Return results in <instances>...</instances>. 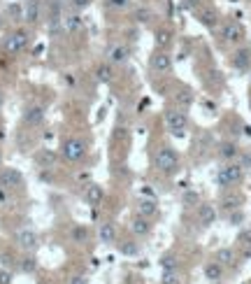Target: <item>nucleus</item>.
Instances as JSON below:
<instances>
[{"label": "nucleus", "instance_id": "obj_33", "mask_svg": "<svg viewBox=\"0 0 251 284\" xmlns=\"http://www.w3.org/2000/svg\"><path fill=\"white\" fill-rule=\"evenodd\" d=\"M133 19H135L137 23H149L153 19V12L149 10V7H137V10L133 12Z\"/></svg>", "mask_w": 251, "mask_h": 284}, {"label": "nucleus", "instance_id": "obj_27", "mask_svg": "<svg viewBox=\"0 0 251 284\" xmlns=\"http://www.w3.org/2000/svg\"><path fill=\"white\" fill-rule=\"evenodd\" d=\"M191 105H193V93H191V89H177V93H175V107L189 109Z\"/></svg>", "mask_w": 251, "mask_h": 284}, {"label": "nucleus", "instance_id": "obj_23", "mask_svg": "<svg viewBox=\"0 0 251 284\" xmlns=\"http://www.w3.org/2000/svg\"><path fill=\"white\" fill-rule=\"evenodd\" d=\"M17 266L23 275H33V273H38L40 261H38V257H35V251H23V257L17 261Z\"/></svg>", "mask_w": 251, "mask_h": 284}, {"label": "nucleus", "instance_id": "obj_17", "mask_svg": "<svg viewBox=\"0 0 251 284\" xmlns=\"http://www.w3.org/2000/svg\"><path fill=\"white\" fill-rule=\"evenodd\" d=\"M82 198H84V203H86V205L98 208V205H103V201H105V189L100 184H96V182H93V184H86Z\"/></svg>", "mask_w": 251, "mask_h": 284}, {"label": "nucleus", "instance_id": "obj_18", "mask_svg": "<svg viewBox=\"0 0 251 284\" xmlns=\"http://www.w3.org/2000/svg\"><path fill=\"white\" fill-rule=\"evenodd\" d=\"M216 217L218 214H216V208H214V205H209V203H200V205H198L196 219L202 229H209V226L216 221Z\"/></svg>", "mask_w": 251, "mask_h": 284}, {"label": "nucleus", "instance_id": "obj_13", "mask_svg": "<svg viewBox=\"0 0 251 284\" xmlns=\"http://www.w3.org/2000/svg\"><path fill=\"white\" fill-rule=\"evenodd\" d=\"M23 184V175L19 168H0V186L3 189H17Z\"/></svg>", "mask_w": 251, "mask_h": 284}, {"label": "nucleus", "instance_id": "obj_32", "mask_svg": "<svg viewBox=\"0 0 251 284\" xmlns=\"http://www.w3.org/2000/svg\"><path fill=\"white\" fill-rule=\"evenodd\" d=\"M237 242H240V247H244L246 249V257H251V226H244V229L240 231Z\"/></svg>", "mask_w": 251, "mask_h": 284}, {"label": "nucleus", "instance_id": "obj_26", "mask_svg": "<svg viewBox=\"0 0 251 284\" xmlns=\"http://www.w3.org/2000/svg\"><path fill=\"white\" fill-rule=\"evenodd\" d=\"M214 259H216L224 268H233L235 263H237V251H235L233 247H221V249L214 254Z\"/></svg>", "mask_w": 251, "mask_h": 284}, {"label": "nucleus", "instance_id": "obj_12", "mask_svg": "<svg viewBox=\"0 0 251 284\" xmlns=\"http://www.w3.org/2000/svg\"><path fill=\"white\" fill-rule=\"evenodd\" d=\"M240 154H242V149L237 147V142H233V140L218 142V147H216L218 161H224V163H230V161H237V156H240Z\"/></svg>", "mask_w": 251, "mask_h": 284}, {"label": "nucleus", "instance_id": "obj_47", "mask_svg": "<svg viewBox=\"0 0 251 284\" xmlns=\"http://www.w3.org/2000/svg\"><path fill=\"white\" fill-rule=\"evenodd\" d=\"M51 284H56V282H51Z\"/></svg>", "mask_w": 251, "mask_h": 284}, {"label": "nucleus", "instance_id": "obj_45", "mask_svg": "<svg viewBox=\"0 0 251 284\" xmlns=\"http://www.w3.org/2000/svg\"><path fill=\"white\" fill-rule=\"evenodd\" d=\"M0 28H3V17H0Z\"/></svg>", "mask_w": 251, "mask_h": 284}, {"label": "nucleus", "instance_id": "obj_14", "mask_svg": "<svg viewBox=\"0 0 251 284\" xmlns=\"http://www.w3.org/2000/svg\"><path fill=\"white\" fill-rule=\"evenodd\" d=\"M230 63H233V68L237 72H251V49L249 47H240V49H235Z\"/></svg>", "mask_w": 251, "mask_h": 284}, {"label": "nucleus", "instance_id": "obj_40", "mask_svg": "<svg viewBox=\"0 0 251 284\" xmlns=\"http://www.w3.org/2000/svg\"><path fill=\"white\" fill-rule=\"evenodd\" d=\"M181 5H184L186 10H191V12H196L198 7H202V5H205V0H181Z\"/></svg>", "mask_w": 251, "mask_h": 284}, {"label": "nucleus", "instance_id": "obj_37", "mask_svg": "<svg viewBox=\"0 0 251 284\" xmlns=\"http://www.w3.org/2000/svg\"><path fill=\"white\" fill-rule=\"evenodd\" d=\"M68 3H70V7L75 12H82V10H86V7H91L93 0H68Z\"/></svg>", "mask_w": 251, "mask_h": 284}, {"label": "nucleus", "instance_id": "obj_28", "mask_svg": "<svg viewBox=\"0 0 251 284\" xmlns=\"http://www.w3.org/2000/svg\"><path fill=\"white\" fill-rule=\"evenodd\" d=\"M172 44V31L170 28H159L156 31V49H168Z\"/></svg>", "mask_w": 251, "mask_h": 284}, {"label": "nucleus", "instance_id": "obj_4", "mask_svg": "<svg viewBox=\"0 0 251 284\" xmlns=\"http://www.w3.org/2000/svg\"><path fill=\"white\" fill-rule=\"evenodd\" d=\"M84 156H86V142L75 135H68L60 145V159L68 163H79Z\"/></svg>", "mask_w": 251, "mask_h": 284}, {"label": "nucleus", "instance_id": "obj_38", "mask_svg": "<svg viewBox=\"0 0 251 284\" xmlns=\"http://www.w3.org/2000/svg\"><path fill=\"white\" fill-rule=\"evenodd\" d=\"M228 221L233 226H240L242 221H244V214H242V210H235V212H228Z\"/></svg>", "mask_w": 251, "mask_h": 284}, {"label": "nucleus", "instance_id": "obj_11", "mask_svg": "<svg viewBox=\"0 0 251 284\" xmlns=\"http://www.w3.org/2000/svg\"><path fill=\"white\" fill-rule=\"evenodd\" d=\"M218 205H221L224 212H235V210H242V205H244V196H242L240 191H235V189H226L224 196H221V201H218Z\"/></svg>", "mask_w": 251, "mask_h": 284}, {"label": "nucleus", "instance_id": "obj_8", "mask_svg": "<svg viewBox=\"0 0 251 284\" xmlns=\"http://www.w3.org/2000/svg\"><path fill=\"white\" fill-rule=\"evenodd\" d=\"M218 35H221V40H224L226 44H240L242 40H244V28H242V23L228 19V21L221 23V31H218Z\"/></svg>", "mask_w": 251, "mask_h": 284}, {"label": "nucleus", "instance_id": "obj_24", "mask_svg": "<svg viewBox=\"0 0 251 284\" xmlns=\"http://www.w3.org/2000/svg\"><path fill=\"white\" fill-rule=\"evenodd\" d=\"M60 154L56 152V149H38V154H35V163L40 165V168H51V165H56V161H58Z\"/></svg>", "mask_w": 251, "mask_h": 284}, {"label": "nucleus", "instance_id": "obj_29", "mask_svg": "<svg viewBox=\"0 0 251 284\" xmlns=\"http://www.w3.org/2000/svg\"><path fill=\"white\" fill-rule=\"evenodd\" d=\"M159 266H161V270H179V257L172 254V251H170V254H163Z\"/></svg>", "mask_w": 251, "mask_h": 284}, {"label": "nucleus", "instance_id": "obj_48", "mask_svg": "<svg viewBox=\"0 0 251 284\" xmlns=\"http://www.w3.org/2000/svg\"><path fill=\"white\" fill-rule=\"evenodd\" d=\"M249 79H251V75H249Z\"/></svg>", "mask_w": 251, "mask_h": 284}, {"label": "nucleus", "instance_id": "obj_31", "mask_svg": "<svg viewBox=\"0 0 251 284\" xmlns=\"http://www.w3.org/2000/svg\"><path fill=\"white\" fill-rule=\"evenodd\" d=\"M133 7V0H105V10L109 12H125Z\"/></svg>", "mask_w": 251, "mask_h": 284}, {"label": "nucleus", "instance_id": "obj_22", "mask_svg": "<svg viewBox=\"0 0 251 284\" xmlns=\"http://www.w3.org/2000/svg\"><path fill=\"white\" fill-rule=\"evenodd\" d=\"M135 214L153 219L156 214H159V203L153 201V198H140V201L135 203Z\"/></svg>", "mask_w": 251, "mask_h": 284}, {"label": "nucleus", "instance_id": "obj_46", "mask_svg": "<svg viewBox=\"0 0 251 284\" xmlns=\"http://www.w3.org/2000/svg\"><path fill=\"white\" fill-rule=\"evenodd\" d=\"M249 105H251V98H249Z\"/></svg>", "mask_w": 251, "mask_h": 284}, {"label": "nucleus", "instance_id": "obj_39", "mask_svg": "<svg viewBox=\"0 0 251 284\" xmlns=\"http://www.w3.org/2000/svg\"><path fill=\"white\" fill-rule=\"evenodd\" d=\"M14 282V275H12L10 268H0V284H12Z\"/></svg>", "mask_w": 251, "mask_h": 284}, {"label": "nucleus", "instance_id": "obj_2", "mask_svg": "<svg viewBox=\"0 0 251 284\" xmlns=\"http://www.w3.org/2000/svg\"><path fill=\"white\" fill-rule=\"evenodd\" d=\"M246 177V170L242 168L237 161H230V163H224L221 168L216 170V175H214V182H216L218 189H235V186H240Z\"/></svg>", "mask_w": 251, "mask_h": 284}, {"label": "nucleus", "instance_id": "obj_1", "mask_svg": "<svg viewBox=\"0 0 251 284\" xmlns=\"http://www.w3.org/2000/svg\"><path fill=\"white\" fill-rule=\"evenodd\" d=\"M151 161H153V168L165 177H172L177 170H179V154H177L175 147H170V145H161V147L153 152Z\"/></svg>", "mask_w": 251, "mask_h": 284}, {"label": "nucleus", "instance_id": "obj_6", "mask_svg": "<svg viewBox=\"0 0 251 284\" xmlns=\"http://www.w3.org/2000/svg\"><path fill=\"white\" fill-rule=\"evenodd\" d=\"M28 42H30V35H28V31H23V28H17V31H12V33L5 38V42H3V49H5L7 54H19V51H23L28 47Z\"/></svg>", "mask_w": 251, "mask_h": 284}, {"label": "nucleus", "instance_id": "obj_34", "mask_svg": "<svg viewBox=\"0 0 251 284\" xmlns=\"http://www.w3.org/2000/svg\"><path fill=\"white\" fill-rule=\"evenodd\" d=\"M88 238V231L84 229V226H72L70 229V240L77 242V245H82V242H86Z\"/></svg>", "mask_w": 251, "mask_h": 284}, {"label": "nucleus", "instance_id": "obj_21", "mask_svg": "<svg viewBox=\"0 0 251 284\" xmlns=\"http://www.w3.org/2000/svg\"><path fill=\"white\" fill-rule=\"evenodd\" d=\"M224 273H226V268L221 266L216 259H214V261H207L205 266H202V275H205V279L212 282V284L221 282V279H224Z\"/></svg>", "mask_w": 251, "mask_h": 284}, {"label": "nucleus", "instance_id": "obj_3", "mask_svg": "<svg viewBox=\"0 0 251 284\" xmlns=\"http://www.w3.org/2000/svg\"><path fill=\"white\" fill-rule=\"evenodd\" d=\"M165 126L168 131L172 133L175 137H184L186 131H189V117H186V109H179V107H168L165 109Z\"/></svg>", "mask_w": 251, "mask_h": 284}, {"label": "nucleus", "instance_id": "obj_5", "mask_svg": "<svg viewBox=\"0 0 251 284\" xmlns=\"http://www.w3.org/2000/svg\"><path fill=\"white\" fill-rule=\"evenodd\" d=\"M172 66H175V61H172V54L168 49H156L149 56V70L153 75H168Z\"/></svg>", "mask_w": 251, "mask_h": 284}, {"label": "nucleus", "instance_id": "obj_25", "mask_svg": "<svg viewBox=\"0 0 251 284\" xmlns=\"http://www.w3.org/2000/svg\"><path fill=\"white\" fill-rule=\"evenodd\" d=\"M96 77H98V82H103V84H112L116 79L114 66H112V63H107V61L98 63V66H96Z\"/></svg>", "mask_w": 251, "mask_h": 284}, {"label": "nucleus", "instance_id": "obj_35", "mask_svg": "<svg viewBox=\"0 0 251 284\" xmlns=\"http://www.w3.org/2000/svg\"><path fill=\"white\" fill-rule=\"evenodd\" d=\"M161 284H181L179 270H163V275H161Z\"/></svg>", "mask_w": 251, "mask_h": 284}, {"label": "nucleus", "instance_id": "obj_44", "mask_svg": "<svg viewBox=\"0 0 251 284\" xmlns=\"http://www.w3.org/2000/svg\"><path fill=\"white\" fill-rule=\"evenodd\" d=\"M0 168H3V152H0Z\"/></svg>", "mask_w": 251, "mask_h": 284}, {"label": "nucleus", "instance_id": "obj_36", "mask_svg": "<svg viewBox=\"0 0 251 284\" xmlns=\"http://www.w3.org/2000/svg\"><path fill=\"white\" fill-rule=\"evenodd\" d=\"M66 28L70 31V33H77V31L82 28V19H79V14H68V19H66Z\"/></svg>", "mask_w": 251, "mask_h": 284}, {"label": "nucleus", "instance_id": "obj_10", "mask_svg": "<svg viewBox=\"0 0 251 284\" xmlns=\"http://www.w3.org/2000/svg\"><path fill=\"white\" fill-rule=\"evenodd\" d=\"M96 238H98V242L103 247L116 245V240H119V233H116L114 221H103V224L98 226V231H96Z\"/></svg>", "mask_w": 251, "mask_h": 284}, {"label": "nucleus", "instance_id": "obj_42", "mask_svg": "<svg viewBox=\"0 0 251 284\" xmlns=\"http://www.w3.org/2000/svg\"><path fill=\"white\" fill-rule=\"evenodd\" d=\"M68 284H88V279L84 277V275H72V277L68 279Z\"/></svg>", "mask_w": 251, "mask_h": 284}, {"label": "nucleus", "instance_id": "obj_9", "mask_svg": "<svg viewBox=\"0 0 251 284\" xmlns=\"http://www.w3.org/2000/svg\"><path fill=\"white\" fill-rule=\"evenodd\" d=\"M14 242H17V247L23 251H35L40 247V235L35 233L33 229H21L14 235Z\"/></svg>", "mask_w": 251, "mask_h": 284}, {"label": "nucleus", "instance_id": "obj_19", "mask_svg": "<svg viewBox=\"0 0 251 284\" xmlns=\"http://www.w3.org/2000/svg\"><path fill=\"white\" fill-rule=\"evenodd\" d=\"M44 117H47V112H44V105H28L26 109H23V124L26 126H42Z\"/></svg>", "mask_w": 251, "mask_h": 284}, {"label": "nucleus", "instance_id": "obj_15", "mask_svg": "<svg viewBox=\"0 0 251 284\" xmlns=\"http://www.w3.org/2000/svg\"><path fill=\"white\" fill-rule=\"evenodd\" d=\"M128 229H131V233L135 235V238H147V235H151L153 224H151V219L135 214V217L131 219V224H128Z\"/></svg>", "mask_w": 251, "mask_h": 284}, {"label": "nucleus", "instance_id": "obj_41", "mask_svg": "<svg viewBox=\"0 0 251 284\" xmlns=\"http://www.w3.org/2000/svg\"><path fill=\"white\" fill-rule=\"evenodd\" d=\"M184 203H191V205H200V198H198V193L189 191V193L184 196Z\"/></svg>", "mask_w": 251, "mask_h": 284}, {"label": "nucleus", "instance_id": "obj_7", "mask_svg": "<svg viewBox=\"0 0 251 284\" xmlns=\"http://www.w3.org/2000/svg\"><path fill=\"white\" fill-rule=\"evenodd\" d=\"M105 61L107 63H112V66H125L128 61H131V47L123 42H112L105 49Z\"/></svg>", "mask_w": 251, "mask_h": 284}, {"label": "nucleus", "instance_id": "obj_16", "mask_svg": "<svg viewBox=\"0 0 251 284\" xmlns=\"http://www.w3.org/2000/svg\"><path fill=\"white\" fill-rule=\"evenodd\" d=\"M196 17H198V21H200L205 28H216L218 23H221V19H218V12L214 10L212 5L198 7V10H196Z\"/></svg>", "mask_w": 251, "mask_h": 284}, {"label": "nucleus", "instance_id": "obj_20", "mask_svg": "<svg viewBox=\"0 0 251 284\" xmlns=\"http://www.w3.org/2000/svg\"><path fill=\"white\" fill-rule=\"evenodd\" d=\"M42 19V0H26L23 3V21L38 23Z\"/></svg>", "mask_w": 251, "mask_h": 284}, {"label": "nucleus", "instance_id": "obj_43", "mask_svg": "<svg viewBox=\"0 0 251 284\" xmlns=\"http://www.w3.org/2000/svg\"><path fill=\"white\" fill-rule=\"evenodd\" d=\"M3 107H5V93L0 91V109H3Z\"/></svg>", "mask_w": 251, "mask_h": 284}, {"label": "nucleus", "instance_id": "obj_30", "mask_svg": "<svg viewBox=\"0 0 251 284\" xmlns=\"http://www.w3.org/2000/svg\"><path fill=\"white\" fill-rule=\"evenodd\" d=\"M116 245H119V251L123 257H137L140 254V245L135 240H116Z\"/></svg>", "mask_w": 251, "mask_h": 284}]
</instances>
